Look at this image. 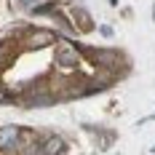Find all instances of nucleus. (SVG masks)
<instances>
[{
    "label": "nucleus",
    "instance_id": "1",
    "mask_svg": "<svg viewBox=\"0 0 155 155\" xmlns=\"http://www.w3.org/2000/svg\"><path fill=\"white\" fill-rule=\"evenodd\" d=\"M78 48L72 46V43H67V40H62L59 46H56V64L59 67H64V70H72L78 64Z\"/></svg>",
    "mask_w": 155,
    "mask_h": 155
},
{
    "label": "nucleus",
    "instance_id": "2",
    "mask_svg": "<svg viewBox=\"0 0 155 155\" xmlns=\"http://www.w3.org/2000/svg\"><path fill=\"white\" fill-rule=\"evenodd\" d=\"M86 56L99 67H115V51L110 48H86Z\"/></svg>",
    "mask_w": 155,
    "mask_h": 155
},
{
    "label": "nucleus",
    "instance_id": "3",
    "mask_svg": "<svg viewBox=\"0 0 155 155\" xmlns=\"http://www.w3.org/2000/svg\"><path fill=\"white\" fill-rule=\"evenodd\" d=\"M54 40H56L54 32H48V30H32L27 43H30L32 48H43V46H48V43H54Z\"/></svg>",
    "mask_w": 155,
    "mask_h": 155
},
{
    "label": "nucleus",
    "instance_id": "4",
    "mask_svg": "<svg viewBox=\"0 0 155 155\" xmlns=\"http://www.w3.org/2000/svg\"><path fill=\"white\" fill-rule=\"evenodd\" d=\"M16 142H19V128L14 126L0 128V147H16Z\"/></svg>",
    "mask_w": 155,
    "mask_h": 155
},
{
    "label": "nucleus",
    "instance_id": "5",
    "mask_svg": "<svg viewBox=\"0 0 155 155\" xmlns=\"http://www.w3.org/2000/svg\"><path fill=\"white\" fill-rule=\"evenodd\" d=\"M46 155H62V150H64V139L62 137H48L46 142H43V147H40Z\"/></svg>",
    "mask_w": 155,
    "mask_h": 155
},
{
    "label": "nucleus",
    "instance_id": "6",
    "mask_svg": "<svg viewBox=\"0 0 155 155\" xmlns=\"http://www.w3.org/2000/svg\"><path fill=\"white\" fill-rule=\"evenodd\" d=\"M0 102H5V94H3V91H0Z\"/></svg>",
    "mask_w": 155,
    "mask_h": 155
}]
</instances>
